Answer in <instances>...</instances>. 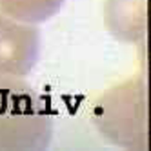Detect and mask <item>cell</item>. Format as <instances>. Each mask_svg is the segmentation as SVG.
Returning <instances> with one entry per match:
<instances>
[{"instance_id": "1", "label": "cell", "mask_w": 151, "mask_h": 151, "mask_svg": "<svg viewBox=\"0 0 151 151\" xmlns=\"http://www.w3.org/2000/svg\"><path fill=\"white\" fill-rule=\"evenodd\" d=\"M91 120L111 144L146 151L149 147L146 78L135 77L107 89L93 106Z\"/></svg>"}, {"instance_id": "2", "label": "cell", "mask_w": 151, "mask_h": 151, "mask_svg": "<svg viewBox=\"0 0 151 151\" xmlns=\"http://www.w3.org/2000/svg\"><path fill=\"white\" fill-rule=\"evenodd\" d=\"M53 116L40 96L22 82H0V149H46Z\"/></svg>"}, {"instance_id": "3", "label": "cell", "mask_w": 151, "mask_h": 151, "mask_svg": "<svg viewBox=\"0 0 151 151\" xmlns=\"http://www.w3.org/2000/svg\"><path fill=\"white\" fill-rule=\"evenodd\" d=\"M40 55V33L0 11V82L26 77Z\"/></svg>"}, {"instance_id": "4", "label": "cell", "mask_w": 151, "mask_h": 151, "mask_svg": "<svg viewBox=\"0 0 151 151\" xmlns=\"http://www.w3.org/2000/svg\"><path fill=\"white\" fill-rule=\"evenodd\" d=\"M106 24L122 40H138L146 33V0H107Z\"/></svg>"}, {"instance_id": "5", "label": "cell", "mask_w": 151, "mask_h": 151, "mask_svg": "<svg viewBox=\"0 0 151 151\" xmlns=\"http://www.w3.org/2000/svg\"><path fill=\"white\" fill-rule=\"evenodd\" d=\"M62 4L64 0H0V11L20 22L38 24L58 13Z\"/></svg>"}]
</instances>
